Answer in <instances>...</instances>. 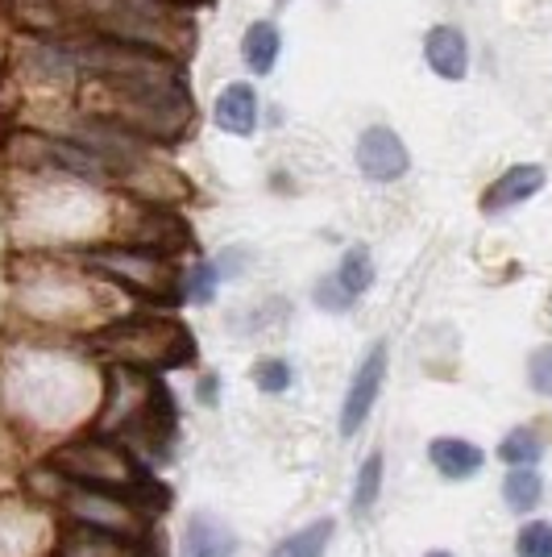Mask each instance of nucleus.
Here are the masks:
<instances>
[{
	"label": "nucleus",
	"instance_id": "f257e3e1",
	"mask_svg": "<svg viewBox=\"0 0 552 557\" xmlns=\"http://www.w3.org/2000/svg\"><path fill=\"white\" fill-rule=\"evenodd\" d=\"M84 13L96 34L159 50L175 63H184L196 47V13L166 0H84Z\"/></svg>",
	"mask_w": 552,
	"mask_h": 557
},
{
	"label": "nucleus",
	"instance_id": "f03ea898",
	"mask_svg": "<svg viewBox=\"0 0 552 557\" xmlns=\"http://www.w3.org/2000/svg\"><path fill=\"white\" fill-rule=\"evenodd\" d=\"M50 470H59L67 483L75 487H96V491H116L134 504L146 508H166L171 495L141 470V462L134 458V449H125L113 437H79V442L59 445L47 458Z\"/></svg>",
	"mask_w": 552,
	"mask_h": 557
},
{
	"label": "nucleus",
	"instance_id": "7ed1b4c3",
	"mask_svg": "<svg viewBox=\"0 0 552 557\" xmlns=\"http://www.w3.org/2000/svg\"><path fill=\"white\" fill-rule=\"evenodd\" d=\"M175 429L171 395L150 371L138 367H109V392L100 408V437H125V449H162Z\"/></svg>",
	"mask_w": 552,
	"mask_h": 557
},
{
	"label": "nucleus",
	"instance_id": "20e7f679",
	"mask_svg": "<svg viewBox=\"0 0 552 557\" xmlns=\"http://www.w3.org/2000/svg\"><path fill=\"white\" fill-rule=\"evenodd\" d=\"M88 346L113 367H138L150 374L179 371L196 358V337L175 317H113L96 325Z\"/></svg>",
	"mask_w": 552,
	"mask_h": 557
},
{
	"label": "nucleus",
	"instance_id": "39448f33",
	"mask_svg": "<svg viewBox=\"0 0 552 557\" xmlns=\"http://www.w3.org/2000/svg\"><path fill=\"white\" fill-rule=\"evenodd\" d=\"M79 267H88L113 287H125L129 296L150 304H175L184 300V271L175 267V258L138 246V242H96L75 250Z\"/></svg>",
	"mask_w": 552,
	"mask_h": 557
},
{
	"label": "nucleus",
	"instance_id": "423d86ee",
	"mask_svg": "<svg viewBox=\"0 0 552 557\" xmlns=\"http://www.w3.org/2000/svg\"><path fill=\"white\" fill-rule=\"evenodd\" d=\"M59 504H63L71 524H88L96 533L121 536V541H134V545L150 533V516L141 511V504L116 495V491L75 487V483H71L67 495H63Z\"/></svg>",
	"mask_w": 552,
	"mask_h": 557
},
{
	"label": "nucleus",
	"instance_id": "0eeeda50",
	"mask_svg": "<svg viewBox=\"0 0 552 557\" xmlns=\"http://www.w3.org/2000/svg\"><path fill=\"white\" fill-rule=\"evenodd\" d=\"M353 166L366 184L387 187L412 171V150L391 125H366L353 141Z\"/></svg>",
	"mask_w": 552,
	"mask_h": 557
},
{
	"label": "nucleus",
	"instance_id": "6e6552de",
	"mask_svg": "<svg viewBox=\"0 0 552 557\" xmlns=\"http://www.w3.org/2000/svg\"><path fill=\"white\" fill-rule=\"evenodd\" d=\"M387 342H374L366 349V358L357 362V371L349 379V392H346V404H341V433L353 437L362 424L369 420L374 412V399L382 392V379H387Z\"/></svg>",
	"mask_w": 552,
	"mask_h": 557
},
{
	"label": "nucleus",
	"instance_id": "1a4fd4ad",
	"mask_svg": "<svg viewBox=\"0 0 552 557\" xmlns=\"http://www.w3.org/2000/svg\"><path fill=\"white\" fill-rule=\"evenodd\" d=\"M0 17L13 25L22 38H67L71 34V0H0Z\"/></svg>",
	"mask_w": 552,
	"mask_h": 557
},
{
	"label": "nucleus",
	"instance_id": "9d476101",
	"mask_svg": "<svg viewBox=\"0 0 552 557\" xmlns=\"http://www.w3.org/2000/svg\"><path fill=\"white\" fill-rule=\"evenodd\" d=\"M212 125L229 138H253L258 125H262V104H258L253 84H246V79L225 84L212 100Z\"/></svg>",
	"mask_w": 552,
	"mask_h": 557
},
{
	"label": "nucleus",
	"instance_id": "9b49d317",
	"mask_svg": "<svg viewBox=\"0 0 552 557\" xmlns=\"http://www.w3.org/2000/svg\"><path fill=\"white\" fill-rule=\"evenodd\" d=\"M544 184H549V171H544L540 163L506 166L503 175H499V180L482 191V212L499 216V212L519 209V205H528L531 196H540V191H544Z\"/></svg>",
	"mask_w": 552,
	"mask_h": 557
},
{
	"label": "nucleus",
	"instance_id": "f8f14e48",
	"mask_svg": "<svg viewBox=\"0 0 552 557\" xmlns=\"http://www.w3.org/2000/svg\"><path fill=\"white\" fill-rule=\"evenodd\" d=\"M424 63L444 84H461L469 75V38L457 25H432L424 34Z\"/></svg>",
	"mask_w": 552,
	"mask_h": 557
},
{
	"label": "nucleus",
	"instance_id": "ddd939ff",
	"mask_svg": "<svg viewBox=\"0 0 552 557\" xmlns=\"http://www.w3.org/2000/svg\"><path fill=\"white\" fill-rule=\"evenodd\" d=\"M278 59H283V29H278V22L258 17V22L246 25V34H241V63H246L253 79L275 75Z\"/></svg>",
	"mask_w": 552,
	"mask_h": 557
},
{
	"label": "nucleus",
	"instance_id": "4468645a",
	"mask_svg": "<svg viewBox=\"0 0 552 557\" xmlns=\"http://www.w3.org/2000/svg\"><path fill=\"white\" fill-rule=\"evenodd\" d=\"M54 557H138L134 541H121V536L96 533L88 524H67V533L59 541V554Z\"/></svg>",
	"mask_w": 552,
	"mask_h": 557
},
{
	"label": "nucleus",
	"instance_id": "2eb2a0df",
	"mask_svg": "<svg viewBox=\"0 0 552 557\" xmlns=\"http://www.w3.org/2000/svg\"><path fill=\"white\" fill-rule=\"evenodd\" d=\"M428 458L444 479H474L486 462L482 449L474 442H461V437H437L428 445Z\"/></svg>",
	"mask_w": 552,
	"mask_h": 557
},
{
	"label": "nucleus",
	"instance_id": "dca6fc26",
	"mask_svg": "<svg viewBox=\"0 0 552 557\" xmlns=\"http://www.w3.org/2000/svg\"><path fill=\"white\" fill-rule=\"evenodd\" d=\"M237 536L216 520V516H196L184 533V557H233Z\"/></svg>",
	"mask_w": 552,
	"mask_h": 557
},
{
	"label": "nucleus",
	"instance_id": "f3484780",
	"mask_svg": "<svg viewBox=\"0 0 552 557\" xmlns=\"http://www.w3.org/2000/svg\"><path fill=\"white\" fill-rule=\"evenodd\" d=\"M333 275H337V283L346 287L353 300H362L369 287H374V275H378V271H374V255H369L366 246H349Z\"/></svg>",
	"mask_w": 552,
	"mask_h": 557
},
{
	"label": "nucleus",
	"instance_id": "a211bd4d",
	"mask_svg": "<svg viewBox=\"0 0 552 557\" xmlns=\"http://www.w3.org/2000/svg\"><path fill=\"white\" fill-rule=\"evenodd\" d=\"M333 533H337V524H333L328 516H324V520H312L308 529H300L296 536H287L271 557H324Z\"/></svg>",
	"mask_w": 552,
	"mask_h": 557
},
{
	"label": "nucleus",
	"instance_id": "6ab92c4d",
	"mask_svg": "<svg viewBox=\"0 0 552 557\" xmlns=\"http://www.w3.org/2000/svg\"><path fill=\"white\" fill-rule=\"evenodd\" d=\"M179 292H184L187 304H200V308L212 304L216 300V292H221V267L208 262V258H196V262L184 271V287H179Z\"/></svg>",
	"mask_w": 552,
	"mask_h": 557
},
{
	"label": "nucleus",
	"instance_id": "aec40b11",
	"mask_svg": "<svg viewBox=\"0 0 552 557\" xmlns=\"http://www.w3.org/2000/svg\"><path fill=\"white\" fill-rule=\"evenodd\" d=\"M503 499L511 511H531L540 499H544V483L536 470H511L503 483Z\"/></svg>",
	"mask_w": 552,
	"mask_h": 557
},
{
	"label": "nucleus",
	"instance_id": "412c9836",
	"mask_svg": "<svg viewBox=\"0 0 552 557\" xmlns=\"http://www.w3.org/2000/svg\"><path fill=\"white\" fill-rule=\"evenodd\" d=\"M540 454H544V442L531 429H511L503 445H499V458L506 466H515V470H531V466L540 462Z\"/></svg>",
	"mask_w": 552,
	"mask_h": 557
},
{
	"label": "nucleus",
	"instance_id": "4be33fe9",
	"mask_svg": "<svg viewBox=\"0 0 552 557\" xmlns=\"http://www.w3.org/2000/svg\"><path fill=\"white\" fill-rule=\"evenodd\" d=\"M378 491H382V454L374 449L362 470H357V491H353V511H369L374 508V499H378Z\"/></svg>",
	"mask_w": 552,
	"mask_h": 557
},
{
	"label": "nucleus",
	"instance_id": "5701e85b",
	"mask_svg": "<svg viewBox=\"0 0 552 557\" xmlns=\"http://www.w3.org/2000/svg\"><path fill=\"white\" fill-rule=\"evenodd\" d=\"M515 554L519 557H552V524L549 520H531L519 529L515 541Z\"/></svg>",
	"mask_w": 552,
	"mask_h": 557
},
{
	"label": "nucleus",
	"instance_id": "b1692460",
	"mask_svg": "<svg viewBox=\"0 0 552 557\" xmlns=\"http://www.w3.org/2000/svg\"><path fill=\"white\" fill-rule=\"evenodd\" d=\"M312 304H316L321 312H349V308H353L357 300H353L346 287L337 283V275H324L321 283L312 287Z\"/></svg>",
	"mask_w": 552,
	"mask_h": 557
},
{
	"label": "nucleus",
	"instance_id": "393cba45",
	"mask_svg": "<svg viewBox=\"0 0 552 557\" xmlns=\"http://www.w3.org/2000/svg\"><path fill=\"white\" fill-rule=\"evenodd\" d=\"M253 383L271 395L287 392V387H291V367H287L283 358H262V362L253 367Z\"/></svg>",
	"mask_w": 552,
	"mask_h": 557
},
{
	"label": "nucleus",
	"instance_id": "a878e982",
	"mask_svg": "<svg viewBox=\"0 0 552 557\" xmlns=\"http://www.w3.org/2000/svg\"><path fill=\"white\" fill-rule=\"evenodd\" d=\"M528 383H531V392H540L552 399V346H540L528 358Z\"/></svg>",
	"mask_w": 552,
	"mask_h": 557
},
{
	"label": "nucleus",
	"instance_id": "bb28decb",
	"mask_svg": "<svg viewBox=\"0 0 552 557\" xmlns=\"http://www.w3.org/2000/svg\"><path fill=\"white\" fill-rule=\"evenodd\" d=\"M204 404H216V379L212 374L204 379Z\"/></svg>",
	"mask_w": 552,
	"mask_h": 557
},
{
	"label": "nucleus",
	"instance_id": "cd10ccee",
	"mask_svg": "<svg viewBox=\"0 0 552 557\" xmlns=\"http://www.w3.org/2000/svg\"><path fill=\"white\" fill-rule=\"evenodd\" d=\"M166 4H179V9H191V13H196V4H204V0H166Z\"/></svg>",
	"mask_w": 552,
	"mask_h": 557
},
{
	"label": "nucleus",
	"instance_id": "c85d7f7f",
	"mask_svg": "<svg viewBox=\"0 0 552 557\" xmlns=\"http://www.w3.org/2000/svg\"><path fill=\"white\" fill-rule=\"evenodd\" d=\"M428 557H449V554H428Z\"/></svg>",
	"mask_w": 552,
	"mask_h": 557
}]
</instances>
